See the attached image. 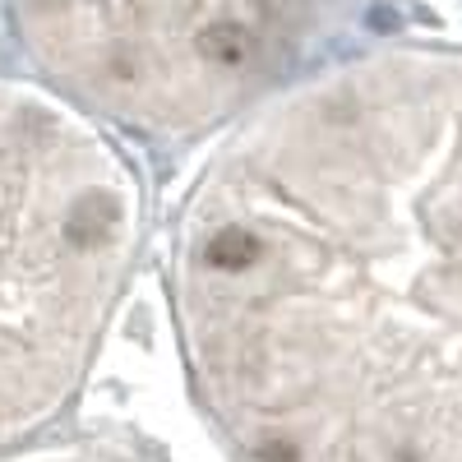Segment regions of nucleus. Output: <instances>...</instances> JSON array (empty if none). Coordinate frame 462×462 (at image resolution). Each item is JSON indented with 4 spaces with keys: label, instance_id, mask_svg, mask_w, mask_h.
<instances>
[{
    "label": "nucleus",
    "instance_id": "20e7f679",
    "mask_svg": "<svg viewBox=\"0 0 462 462\" xmlns=\"http://www.w3.org/2000/svg\"><path fill=\"white\" fill-rule=\"evenodd\" d=\"M0 462H167L148 448L121 444V439H60V444H32L14 457H0Z\"/></svg>",
    "mask_w": 462,
    "mask_h": 462
},
{
    "label": "nucleus",
    "instance_id": "f257e3e1",
    "mask_svg": "<svg viewBox=\"0 0 462 462\" xmlns=\"http://www.w3.org/2000/svg\"><path fill=\"white\" fill-rule=\"evenodd\" d=\"M167 296L231 462H462V42L383 37L231 121Z\"/></svg>",
    "mask_w": 462,
    "mask_h": 462
},
{
    "label": "nucleus",
    "instance_id": "f03ea898",
    "mask_svg": "<svg viewBox=\"0 0 462 462\" xmlns=\"http://www.w3.org/2000/svg\"><path fill=\"white\" fill-rule=\"evenodd\" d=\"M148 245L125 143L28 74H0V457L74 407Z\"/></svg>",
    "mask_w": 462,
    "mask_h": 462
},
{
    "label": "nucleus",
    "instance_id": "7ed1b4c3",
    "mask_svg": "<svg viewBox=\"0 0 462 462\" xmlns=\"http://www.w3.org/2000/svg\"><path fill=\"white\" fill-rule=\"evenodd\" d=\"M5 28L93 125L176 148L296 79L319 0H5Z\"/></svg>",
    "mask_w": 462,
    "mask_h": 462
}]
</instances>
